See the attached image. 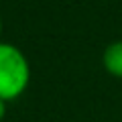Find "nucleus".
I'll return each mask as SVG.
<instances>
[{
    "instance_id": "1",
    "label": "nucleus",
    "mask_w": 122,
    "mask_h": 122,
    "mask_svg": "<svg viewBox=\"0 0 122 122\" xmlns=\"http://www.w3.org/2000/svg\"><path fill=\"white\" fill-rule=\"evenodd\" d=\"M30 83V65L26 55L12 43H0V100L20 98Z\"/></svg>"
},
{
    "instance_id": "2",
    "label": "nucleus",
    "mask_w": 122,
    "mask_h": 122,
    "mask_svg": "<svg viewBox=\"0 0 122 122\" xmlns=\"http://www.w3.org/2000/svg\"><path fill=\"white\" fill-rule=\"evenodd\" d=\"M102 63H104L106 71L114 77H122V41H114L104 49L102 55Z\"/></svg>"
},
{
    "instance_id": "4",
    "label": "nucleus",
    "mask_w": 122,
    "mask_h": 122,
    "mask_svg": "<svg viewBox=\"0 0 122 122\" xmlns=\"http://www.w3.org/2000/svg\"><path fill=\"white\" fill-rule=\"evenodd\" d=\"M0 33H2V18H0Z\"/></svg>"
},
{
    "instance_id": "3",
    "label": "nucleus",
    "mask_w": 122,
    "mask_h": 122,
    "mask_svg": "<svg viewBox=\"0 0 122 122\" xmlns=\"http://www.w3.org/2000/svg\"><path fill=\"white\" fill-rule=\"evenodd\" d=\"M4 116H6V102L0 100V122L4 120Z\"/></svg>"
}]
</instances>
